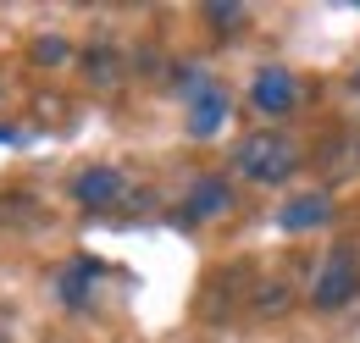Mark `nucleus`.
<instances>
[{"instance_id":"f257e3e1","label":"nucleus","mask_w":360,"mask_h":343,"mask_svg":"<svg viewBox=\"0 0 360 343\" xmlns=\"http://www.w3.org/2000/svg\"><path fill=\"white\" fill-rule=\"evenodd\" d=\"M233 172L250 177V183H266V188L271 183H288L300 172V144L288 133H250L233 150Z\"/></svg>"},{"instance_id":"f03ea898","label":"nucleus","mask_w":360,"mask_h":343,"mask_svg":"<svg viewBox=\"0 0 360 343\" xmlns=\"http://www.w3.org/2000/svg\"><path fill=\"white\" fill-rule=\"evenodd\" d=\"M355 288H360V250L338 244L333 255L321 260V271H316L311 304H321V310H338L344 299H355Z\"/></svg>"},{"instance_id":"7ed1b4c3","label":"nucleus","mask_w":360,"mask_h":343,"mask_svg":"<svg viewBox=\"0 0 360 343\" xmlns=\"http://www.w3.org/2000/svg\"><path fill=\"white\" fill-rule=\"evenodd\" d=\"M72 200L84 211H122L134 200V188L117 167H84V172H72Z\"/></svg>"},{"instance_id":"20e7f679","label":"nucleus","mask_w":360,"mask_h":343,"mask_svg":"<svg viewBox=\"0 0 360 343\" xmlns=\"http://www.w3.org/2000/svg\"><path fill=\"white\" fill-rule=\"evenodd\" d=\"M250 105H255L261 117H288V111L300 105V78L283 72V67H261L255 84H250Z\"/></svg>"},{"instance_id":"39448f33","label":"nucleus","mask_w":360,"mask_h":343,"mask_svg":"<svg viewBox=\"0 0 360 343\" xmlns=\"http://www.w3.org/2000/svg\"><path fill=\"white\" fill-rule=\"evenodd\" d=\"M288 310H294V277H288V271H266V277H255L244 316H250V321H283Z\"/></svg>"},{"instance_id":"423d86ee","label":"nucleus","mask_w":360,"mask_h":343,"mask_svg":"<svg viewBox=\"0 0 360 343\" xmlns=\"http://www.w3.org/2000/svg\"><path fill=\"white\" fill-rule=\"evenodd\" d=\"M250 288H255V277H250L244 266H227V271H217V288L205 294V321H217V327H222L227 316L238 310V299L250 304Z\"/></svg>"},{"instance_id":"0eeeda50","label":"nucleus","mask_w":360,"mask_h":343,"mask_svg":"<svg viewBox=\"0 0 360 343\" xmlns=\"http://www.w3.org/2000/svg\"><path fill=\"white\" fill-rule=\"evenodd\" d=\"M227 205H233V188H227L222 177H200L194 194H188V205H183V216L188 221H205V216H222Z\"/></svg>"},{"instance_id":"6e6552de","label":"nucleus","mask_w":360,"mask_h":343,"mask_svg":"<svg viewBox=\"0 0 360 343\" xmlns=\"http://www.w3.org/2000/svg\"><path fill=\"white\" fill-rule=\"evenodd\" d=\"M327 211H333V205H327L321 194H305V200H288V205L277 211V227H283V233H311V227L327 221Z\"/></svg>"},{"instance_id":"1a4fd4ad","label":"nucleus","mask_w":360,"mask_h":343,"mask_svg":"<svg viewBox=\"0 0 360 343\" xmlns=\"http://www.w3.org/2000/svg\"><path fill=\"white\" fill-rule=\"evenodd\" d=\"M360 172V133L333 138V150H321V177H349Z\"/></svg>"},{"instance_id":"9d476101","label":"nucleus","mask_w":360,"mask_h":343,"mask_svg":"<svg viewBox=\"0 0 360 343\" xmlns=\"http://www.w3.org/2000/svg\"><path fill=\"white\" fill-rule=\"evenodd\" d=\"M222 117H227L222 89H200V100H194V111H188V128L205 138V133H217V128H222Z\"/></svg>"},{"instance_id":"9b49d317","label":"nucleus","mask_w":360,"mask_h":343,"mask_svg":"<svg viewBox=\"0 0 360 343\" xmlns=\"http://www.w3.org/2000/svg\"><path fill=\"white\" fill-rule=\"evenodd\" d=\"M84 72H89V84H122V50L94 44L89 56H84Z\"/></svg>"},{"instance_id":"f8f14e48","label":"nucleus","mask_w":360,"mask_h":343,"mask_svg":"<svg viewBox=\"0 0 360 343\" xmlns=\"http://www.w3.org/2000/svg\"><path fill=\"white\" fill-rule=\"evenodd\" d=\"M89 271H94V260H78V266H67L61 277H56V294L67 304H84V294H89Z\"/></svg>"},{"instance_id":"ddd939ff","label":"nucleus","mask_w":360,"mask_h":343,"mask_svg":"<svg viewBox=\"0 0 360 343\" xmlns=\"http://www.w3.org/2000/svg\"><path fill=\"white\" fill-rule=\"evenodd\" d=\"M34 61H39V67H67V61H72V44L67 39H34Z\"/></svg>"},{"instance_id":"4468645a","label":"nucleus","mask_w":360,"mask_h":343,"mask_svg":"<svg viewBox=\"0 0 360 343\" xmlns=\"http://www.w3.org/2000/svg\"><path fill=\"white\" fill-rule=\"evenodd\" d=\"M205 22H217V28H238V22H244V6L217 0V6H205Z\"/></svg>"},{"instance_id":"2eb2a0df","label":"nucleus","mask_w":360,"mask_h":343,"mask_svg":"<svg viewBox=\"0 0 360 343\" xmlns=\"http://www.w3.org/2000/svg\"><path fill=\"white\" fill-rule=\"evenodd\" d=\"M355 89H360V72H355Z\"/></svg>"}]
</instances>
